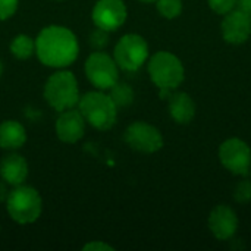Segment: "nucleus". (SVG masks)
Returning a JSON list of instances; mask_svg holds the SVG:
<instances>
[{
  "label": "nucleus",
  "instance_id": "obj_1",
  "mask_svg": "<svg viewBox=\"0 0 251 251\" xmlns=\"http://www.w3.org/2000/svg\"><path fill=\"white\" fill-rule=\"evenodd\" d=\"M35 54L44 66L65 69L78 59L79 43L69 28L47 25L35 38Z\"/></svg>",
  "mask_w": 251,
  "mask_h": 251
},
{
  "label": "nucleus",
  "instance_id": "obj_2",
  "mask_svg": "<svg viewBox=\"0 0 251 251\" xmlns=\"http://www.w3.org/2000/svg\"><path fill=\"white\" fill-rule=\"evenodd\" d=\"M78 110L85 122L99 131H109L118 119V106L113 103L110 96L101 90L88 91L81 96Z\"/></svg>",
  "mask_w": 251,
  "mask_h": 251
},
{
  "label": "nucleus",
  "instance_id": "obj_3",
  "mask_svg": "<svg viewBox=\"0 0 251 251\" xmlns=\"http://www.w3.org/2000/svg\"><path fill=\"white\" fill-rule=\"evenodd\" d=\"M43 94L46 101L59 113L75 107L81 97L75 75L66 69H59L47 78Z\"/></svg>",
  "mask_w": 251,
  "mask_h": 251
},
{
  "label": "nucleus",
  "instance_id": "obj_4",
  "mask_svg": "<svg viewBox=\"0 0 251 251\" xmlns=\"http://www.w3.org/2000/svg\"><path fill=\"white\" fill-rule=\"evenodd\" d=\"M6 210L12 221L19 225H29L38 221L43 212V200L40 193L29 185H18L9 191Z\"/></svg>",
  "mask_w": 251,
  "mask_h": 251
},
{
  "label": "nucleus",
  "instance_id": "obj_5",
  "mask_svg": "<svg viewBox=\"0 0 251 251\" xmlns=\"http://www.w3.org/2000/svg\"><path fill=\"white\" fill-rule=\"evenodd\" d=\"M149 75L162 94H166L182 84L185 78V69L182 62L175 54L163 50L150 57Z\"/></svg>",
  "mask_w": 251,
  "mask_h": 251
},
{
  "label": "nucleus",
  "instance_id": "obj_6",
  "mask_svg": "<svg viewBox=\"0 0 251 251\" xmlns=\"http://www.w3.org/2000/svg\"><path fill=\"white\" fill-rule=\"evenodd\" d=\"M113 59L121 69L135 72L149 59V44L138 34H125L115 46Z\"/></svg>",
  "mask_w": 251,
  "mask_h": 251
},
{
  "label": "nucleus",
  "instance_id": "obj_7",
  "mask_svg": "<svg viewBox=\"0 0 251 251\" xmlns=\"http://www.w3.org/2000/svg\"><path fill=\"white\" fill-rule=\"evenodd\" d=\"M85 75L94 88L106 91L119 81V66L113 56L103 50H94L85 60Z\"/></svg>",
  "mask_w": 251,
  "mask_h": 251
},
{
  "label": "nucleus",
  "instance_id": "obj_8",
  "mask_svg": "<svg viewBox=\"0 0 251 251\" xmlns=\"http://www.w3.org/2000/svg\"><path fill=\"white\" fill-rule=\"evenodd\" d=\"M124 140L132 150L146 153V154L156 153L163 147L162 132L156 126H153L144 121L132 122L125 129Z\"/></svg>",
  "mask_w": 251,
  "mask_h": 251
},
{
  "label": "nucleus",
  "instance_id": "obj_9",
  "mask_svg": "<svg viewBox=\"0 0 251 251\" xmlns=\"http://www.w3.org/2000/svg\"><path fill=\"white\" fill-rule=\"evenodd\" d=\"M219 160L234 175H247L251 169V149L241 138H228L219 147Z\"/></svg>",
  "mask_w": 251,
  "mask_h": 251
},
{
  "label": "nucleus",
  "instance_id": "obj_10",
  "mask_svg": "<svg viewBox=\"0 0 251 251\" xmlns=\"http://www.w3.org/2000/svg\"><path fill=\"white\" fill-rule=\"evenodd\" d=\"M128 16V9L124 0H99L93 10L91 19L97 28L113 32L119 29Z\"/></svg>",
  "mask_w": 251,
  "mask_h": 251
},
{
  "label": "nucleus",
  "instance_id": "obj_11",
  "mask_svg": "<svg viewBox=\"0 0 251 251\" xmlns=\"http://www.w3.org/2000/svg\"><path fill=\"white\" fill-rule=\"evenodd\" d=\"M224 40L229 44H243L251 35V16L250 13L237 9L224 15L221 24Z\"/></svg>",
  "mask_w": 251,
  "mask_h": 251
},
{
  "label": "nucleus",
  "instance_id": "obj_12",
  "mask_svg": "<svg viewBox=\"0 0 251 251\" xmlns=\"http://www.w3.org/2000/svg\"><path fill=\"white\" fill-rule=\"evenodd\" d=\"M85 124L87 122L79 110H75L74 107L63 110L54 124L56 137L65 144H75L82 140L85 134Z\"/></svg>",
  "mask_w": 251,
  "mask_h": 251
},
{
  "label": "nucleus",
  "instance_id": "obj_13",
  "mask_svg": "<svg viewBox=\"0 0 251 251\" xmlns=\"http://www.w3.org/2000/svg\"><path fill=\"white\" fill-rule=\"evenodd\" d=\"M209 229L216 240L228 241L238 229L237 213L225 204L216 206L209 215Z\"/></svg>",
  "mask_w": 251,
  "mask_h": 251
},
{
  "label": "nucleus",
  "instance_id": "obj_14",
  "mask_svg": "<svg viewBox=\"0 0 251 251\" xmlns=\"http://www.w3.org/2000/svg\"><path fill=\"white\" fill-rule=\"evenodd\" d=\"M0 178L12 187L25 184L28 178V163L24 156L9 153L0 160Z\"/></svg>",
  "mask_w": 251,
  "mask_h": 251
},
{
  "label": "nucleus",
  "instance_id": "obj_15",
  "mask_svg": "<svg viewBox=\"0 0 251 251\" xmlns=\"http://www.w3.org/2000/svg\"><path fill=\"white\" fill-rule=\"evenodd\" d=\"M169 115L176 124H190L196 116V103L187 93H175L169 96Z\"/></svg>",
  "mask_w": 251,
  "mask_h": 251
},
{
  "label": "nucleus",
  "instance_id": "obj_16",
  "mask_svg": "<svg viewBox=\"0 0 251 251\" xmlns=\"http://www.w3.org/2000/svg\"><path fill=\"white\" fill-rule=\"evenodd\" d=\"M26 143L24 125L15 119H6L0 124V147L4 150H18Z\"/></svg>",
  "mask_w": 251,
  "mask_h": 251
},
{
  "label": "nucleus",
  "instance_id": "obj_17",
  "mask_svg": "<svg viewBox=\"0 0 251 251\" xmlns=\"http://www.w3.org/2000/svg\"><path fill=\"white\" fill-rule=\"evenodd\" d=\"M9 50L18 60H26L35 53V40L28 34H18L12 38Z\"/></svg>",
  "mask_w": 251,
  "mask_h": 251
},
{
  "label": "nucleus",
  "instance_id": "obj_18",
  "mask_svg": "<svg viewBox=\"0 0 251 251\" xmlns=\"http://www.w3.org/2000/svg\"><path fill=\"white\" fill-rule=\"evenodd\" d=\"M109 96H110V99L113 100V103L118 107H126V106H129V104H132V101L135 99V94H134L132 87L129 84L121 82V81H118L115 85H112L109 88Z\"/></svg>",
  "mask_w": 251,
  "mask_h": 251
},
{
  "label": "nucleus",
  "instance_id": "obj_19",
  "mask_svg": "<svg viewBox=\"0 0 251 251\" xmlns=\"http://www.w3.org/2000/svg\"><path fill=\"white\" fill-rule=\"evenodd\" d=\"M156 7L165 19H175L182 12V0H156Z\"/></svg>",
  "mask_w": 251,
  "mask_h": 251
},
{
  "label": "nucleus",
  "instance_id": "obj_20",
  "mask_svg": "<svg viewBox=\"0 0 251 251\" xmlns=\"http://www.w3.org/2000/svg\"><path fill=\"white\" fill-rule=\"evenodd\" d=\"M109 44V31H104L101 28H97L91 31L90 34V46L93 50H103Z\"/></svg>",
  "mask_w": 251,
  "mask_h": 251
},
{
  "label": "nucleus",
  "instance_id": "obj_21",
  "mask_svg": "<svg viewBox=\"0 0 251 251\" xmlns=\"http://www.w3.org/2000/svg\"><path fill=\"white\" fill-rule=\"evenodd\" d=\"M234 199L241 203L247 204L251 201V181H240L234 190Z\"/></svg>",
  "mask_w": 251,
  "mask_h": 251
},
{
  "label": "nucleus",
  "instance_id": "obj_22",
  "mask_svg": "<svg viewBox=\"0 0 251 251\" xmlns=\"http://www.w3.org/2000/svg\"><path fill=\"white\" fill-rule=\"evenodd\" d=\"M209 7L218 15H226L237 6V0H207Z\"/></svg>",
  "mask_w": 251,
  "mask_h": 251
},
{
  "label": "nucleus",
  "instance_id": "obj_23",
  "mask_svg": "<svg viewBox=\"0 0 251 251\" xmlns=\"http://www.w3.org/2000/svg\"><path fill=\"white\" fill-rule=\"evenodd\" d=\"M19 6V0H0V21L10 19Z\"/></svg>",
  "mask_w": 251,
  "mask_h": 251
},
{
  "label": "nucleus",
  "instance_id": "obj_24",
  "mask_svg": "<svg viewBox=\"0 0 251 251\" xmlns=\"http://www.w3.org/2000/svg\"><path fill=\"white\" fill-rule=\"evenodd\" d=\"M82 250L84 251H113L115 249H113L112 246H109L107 243L97 240V241H90V243H87V244L82 247Z\"/></svg>",
  "mask_w": 251,
  "mask_h": 251
},
{
  "label": "nucleus",
  "instance_id": "obj_25",
  "mask_svg": "<svg viewBox=\"0 0 251 251\" xmlns=\"http://www.w3.org/2000/svg\"><path fill=\"white\" fill-rule=\"evenodd\" d=\"M9 196V190H7V184L1 179L0 181V203H6Z\"/></svg>",
  "mask_w": 251,
  "mask_h": 251
},
{
  "label": "nucleus",
  "instance_id": "obj_26",
  "mask_svg": "<svg viewBox=\"0 0 251 251\" xmlns=\"http://www.w3.org/2000/svg\"><path fill=\"white\" fill-rule=\"evenodd\" d=\"M237 6H238V9L251 15V0H237Z\"/></svg>",
  "mask_w": 251,
  "mask_h": 251
},
{
  "label": "nucleus",
  "instance_id": "obj_27",
  "mask_svg": "<svg viewBox=\"0 0 251 251\" xmlns=\"http://www.w3.org/2000/svg\"><path fill=\"white\" fill-rule=\"evenodd\" d=\"M140 1H143V3H154L156 0H140Z\"/></svg>",
  "mask_w": 251,
  "mask_h": 251
},
{
  "label": "nucleus",
  "instance_id": "obj_28",
  "mask_svg": "<svg viewBox=\"0 0 251 251\" xmlns=\"http://www.w3.org/2000/svg\"><path fill=\"white\" fill-rule=\"evenodd\" d=\"M1 74H3V63H1V60H0V76H1Z\"/></svg>",
  "mask_w": 251,
  "mask_h": 251
},
{
  "label": "nucleus",
  "instance_id": "obj_29",
  "mask_svg": "<svg viewBox=\"0 0 251 251\" xmlns=\"http://www.w3.org/2000/svg\"><path fill=\"white\" fill-rule=\"evenodd\" d=\"M250 16H251V15H250Z\"/></svg>",
  "mask_w": 251,
  "mask_h": 251
}]
</instances>
